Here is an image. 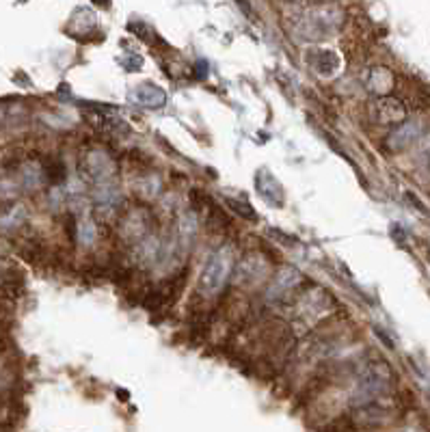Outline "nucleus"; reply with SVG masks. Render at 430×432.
Here are the masks:
<instances>
[{
  "label": "nucleus",
  "mask_w": 430,
  "mask_h": 432,
  "mask_svg": "<svg viewBox=\"0 0 430 432\" xmlns=\"http://www.w3.org/2000/svg\"><path fill=\"white\" fill-rule=\"evenodd\" d=\"M374 333H377V335L383 340V344H385L387 348H394V342H392V338H389V335H387V333H385L383 329H379V326H377V329H374Z\"/></svg>",
  "instance_id": "10"
},
{
  "label": "nucleus",
  "mask_w": 430,
  "mask_h": 432,
  "mask_svg": "<svg viewBox=\"0 0 430 432\" xmlns=\"http://www.w3.org/2000/svg\"><path fill=\"white\" fill-rule=\"evenodd\" d=\"M420 136V126L417 124H411V122H404L400 124L392 134L387 136V147L392 151H400V149H406L411 147Z\"/></svg>",
  "instance_id": "5"
},
{
  "label": "nucleus",
  "mask_w": 430,
  "mask_h": 432,
  "mask_svg": "<svg viewBox=\"0 0 430 432\" xmlns=\"http://www.w3.org/2000/svg\"><path fill=\"white\" fill-rule=\"evenodd\" d=\"M370 117L383 126H394V124H404L406 122V106L402 100L392 95H381L377 100L370 102Z\"/></svg>",
  "instance_id": "2"
},
{
  "label": "nucleus",
  "mask_w": 430,
  "mask_h": 432,
  "mask_svg": "<svg viewBox=\"0 0 430 432\" xmlns=\"http://www.w3.org/2000/svg\"><path fill=\"white\" fill-rule=\"evenodd\" d=\"M256 190H258V194H260V197L268 206L283 208V201H286L283 186H281V182L268 169H260L256 173Z\"/></svg>",
  "instance_id": "3"
},
{
  "label": "nucleus",
  "mask_w": 430,
  "mask_h": 432,
  "mask_svg": "<svg viewBox=\"0 0 430 432\" xmlns=\"http://www.w3.org/2000/svg\"><path fill=\"white\" fill-rule=\"evenodd\" d=\"M231 264H233V258L229 249H219L210 255V260L206 262L201 279H199V288L206 297H217L225 288L231 274Z\"/></svg>",
  "instance_id": "1"
},
{
  "label": "nucleus",
  "mask_w": 430,
  "mask_h": 432,
  "mask_svg": "<svg viewBox=\"0 0 430 432\" xmlns=\"http://www.w3.org/2000/svg\"><path fill=\"white\" fill-rule=\"evenodd\" d=\"M227 203H229V208L236 212L240 219H245V221H249V223H256L260 216H258V212L253 210V206L251 203H247V201H240V199H227Z\"/></svg>",
  "instance_id": "8"
},
{
  "label": "nucleus",
  "mask_w": 430,
  "mask_h": 432,
  "mask_svg": "<svg viewBox=\"0 0 430 432\" xmlns=\"http://www.w3.org/2000/svg\"><path fill=\"white\" fill-rule=\"evenodd\" d=\"M132 97H134V102L143 108H160L167 102V93L158 85H151V83L139 85L132 91Z\"/></svg>",
  "instance_id": "4"
},
{
  "label": "nucleus",
  "mask_w": 430,
  "mask_h": 432,
  "mask_svg": "<svg viewBox=\"0 0 430 432\" xmlns=\"http://www.w3.org/2000/svg\"><path fill=\"white\" fill-rule=\"evenodd\" d=\"M206 76H208V65L206 63H197V78H199V81H204Z\"/></svg>",
  "instance_id": "11"
},
{
  "label": "nucleus",
  "mask_w": 430,
  "mask_h": 432,
  "mask_svg": "<svg viewBox=\"0 0 430 432\" xmlns=\"http://www.w3.org/2000/svg\"><path fill=\"white\" fill-rule=\"evenodd\" d=\"M363 81H365V87L370 91L381 95V93L389 91V87L394 85V76H392V72L385 69V67H372V69L365 72Z\"/></svg>",
  "instance_id": "7"
},
{
  "label": "nucleus",
  "mask_w": 430,
  "mask_h": 432,
  "mask_svg": "<svg viewBox=\"0 0 430 432\" xmlns=\"http://www.w3.org/2000/svg\"><path fill=\"white\" fill-rule=\"evenodd\" d=\"M350 428H353V419H340V422L329 424L322 432H348Z\"/></svg>",
  "instance_id": "9"
},
{
  "label": "nucleus",
  "mask_w": 430,
  "mask_h": 432,
  "mask_svg": "<svg viewBox=\"0 0 430 432\" xmlns=\"http://www.w3.org/2000/svg\"><path fill=\"white\" fill-rule=\"evenodd\" d=\"M307 63L314 67L320 76H331L340 67V58L329 50H314L307 54Z\"/></svg>",
  "instance_id": "6"
}]
</instances>
